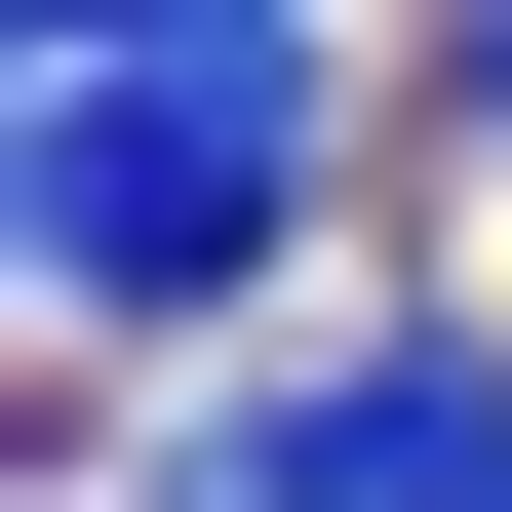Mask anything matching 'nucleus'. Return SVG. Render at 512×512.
<instances>
[{
  "mask_svg": "<svg viewBox=\"0 0 512 512\" xmlns=\"http://www.w3.org/2000/svg\"><path fill=\"white\" fill-rule=\"evenodd\" d=\"M197 512H512V355L394 316V355H316V394H237V434H197Z\"/></svg>",
  "mask_w": 512,
  "mask_h": 512,
  "instance_id": "obj_2",
  "label": "nucleus"
},
{
  "mask_svg": "<svg viewBox=\"0 0 512 512\" xmlns=\"http://www.w3.org/2000/svg\"><path fill=\"white\" fill-rule=\"evenodd\" d=\"M473 158H512V0H473Z\"/></svg>",
  "mask_w": 512,
  "mask_h": 512,
  "instance_id": "obj_4",
  "label": "nucleus"
},
{
  "mask_svg": "<svg viewBox=\"0 0 512 512\" xmlns=\"http://www.w3.org/2000/svg\"><path fill=\"white\" fill-rule=\"evenodd\" d=\"M276 197H316V40H79L0 237H40V316H79V355H119V316H237Z\"/></svg>",
  "mask_w": 512,
  "mask_h": 512,
  "instance_id": "obj_1",
  "label": "nucleus"
},
{
  "mask_svg": "<svg viewBox=\"0 0 512 512\" xmlns=\"http://www.w3.org/2000/svg\"><path fill=\"white\" fill-rule=\"evenodd\" d=\"M79 40H276V0H40V79H79Z\"/></svg>",
  "mask_w": 512,
  "mask_h": 512,
  "instance_id": "obj_3",
  "label": "nucleus"
}]
</instances>
